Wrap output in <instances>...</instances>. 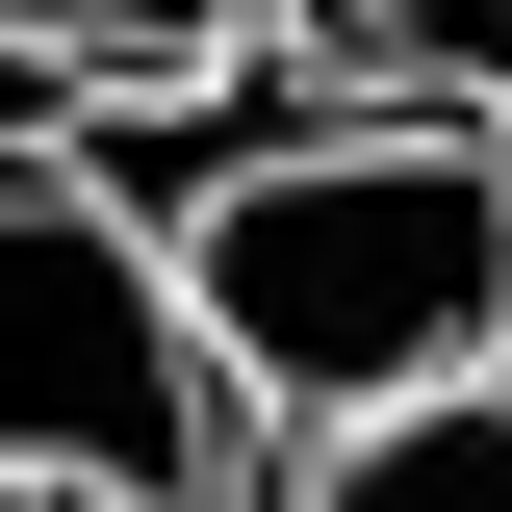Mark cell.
Listing matches in <instances>:
<instances>
[{
    "label": "cell",
    "mask_w": 512,
    "mask_h": 512,
    "mask_svg": "<svg viewBox=\"0 0 512 512\" xmlns=\"http://www.w3.org/2000/svg\"><path fill=\"white\" fill-rule=\"evenodd\" d=\"M0 512H256V410L77 154H0Z\"/></svg>",
    "instance_id": "7a4b0ae2"
},
{
    "label": "cell",
    "mask_w": 512,
    "mask_h": 512,
    "mask_svg": "<svg viewBox=\"0 0 512 512\" xmlns=\"http://www.w3.org/2000/svg\"><path fill=\"white\" fill-rule=\"evenodd\" d=\"M256 52L384 128H512V0H256Z\"/></svg>",
    "instance_id": "277c9868"
},
{
    "label": "cell",
    "mask_w": 512,
    "mask_h": 512,
    "mask_svg": "<svg viewBox=\"0 0 512 512\" xmlns=\"http://www.w3.org/2000/svg\"><path fill=\"white\" fill-rule=\"evenodd\" d=\"M256 512H512V359L333 410V436H256Z\"/></svg>",
    "instance_id": "3957f363"
},
{
    "label": "cell",
    "mask_w": 512,
    "mask_h": 512,
    "mask_svg": "<svg viewBox=\"0 0 512 512\" xmlns=\"http://www.w3.org/2000/svg\"><path fill=\"white\" fill-rule=\"evenodd\" d=\"M231 52H256V0H0V77H52V103H180Z\"/></svg>",
    "instance_id": "5b68a950"
},
{
    "label": "cell",
    "mask_w": 512,
    "mask_h": 512,
    "mask_svg": "<svg viewBox=\"0 0 512 512\" xmlns=\"http://www.w3.org/2000/svg\"><path fill=\"white\" fill-rule=\"evenodd\" d=\"M77 180L154 231V282L256 436L512 359V128H384V103H308L282 52H231L180 103H103Z\"/></svg>",
    "instance_id": "6da1fadb"
}]
</instances>
